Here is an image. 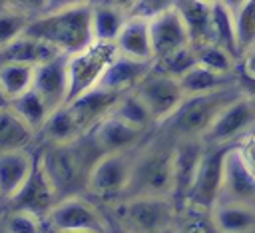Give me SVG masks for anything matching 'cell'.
Listing matches in <instances>:
<instances>
[{
  "instance_id": "6da1fadb",
  "label": "cell",
  "mask_w": 255,
  "mask_h": 233,
  "mask_svg": "<svg viewBox=\"0 0 255 233\" xmlns=\"http://www.w3.org/2000/svg\"><path fill=\"white\" fill-rule=\"evenodd\" d=\"M26 34L46 40L66 56L76 54L94 42L92 4L48 10L28 22Z\"/></svg>"
},
{
  "instance_id": "7a4b0ae2",
  "label": "cell",
  "mask_w": 255,
  "mask_h": 233,
  "mask_svg": "<svg viewBox=\"0 0 255 233\" xmlns=\"http://www.w3.org/2000/svg\"><path fill=\"white\" fill-rule=\"evenodd\" d=\"M90 151H100L90 133L72 143H44L38 149L42 165L54 183L60 197L76 193V189L86 185V177L100 155H90Z\"/></svg>"
},
{
  "instance_id": "3957f363",
  "label": "cell",
  "mask_w": 255,
  "mask_h": 233,
  "mask_svg": "<svg viewBox=\"0 0 255 233\" xmlns=\"http://www.w3.org/2000/svg\"><path fill=\"white\" fill-rule=\"evenodd\" d=\"M243 90L239 84H233L229 88L199 94V96H185L181 106L173 112L169 119L161 123V127L173 137H203V133L211 127L215 117L221 114L225 106H229L235 98H239Z\"/></svg>"
},
{
  "instance_id": "277c9868",
  "label": "cell",
  "mask_w": 255,
  "mask_h": 233,
  "mask_svg": "<svg viewBox=\"0 0 255 233\" xmlns=\"http://www.w3.org/2000/svg\"><path fill=\"white\" fill-rule=\"evenodd\" d=\"M112 223L128 233H159L177 219L179 203L171 195H129L108 205Z\"/></svg>"
},
{
  "instance_id": "5b68a950",
  "label": "cell",
  "mask_w": 255,
  "mask_h": 233,
  "mask_svg": "<svg viewBox=\"0 0 255 233\" xmlns=\"http://www.w3.org/2000/svg\"><path fill=\"white\" fill-rule=\"evenodd\" d=\"M173 189H175L173 143H145L137 147L131 183L126 197L129 195H171L173 197Z\"/></svg>"
},
{
  "instance_id": "8992f818",
  "label": "cell",
  "mask_w": 255,
  "mask_h": 233,
  "mask_svg": "<svg viewBox=\"0 0 255 233\" xmlns=\"http://www.w3.org/2000/svg\"><path fill=\"white\" fill-rule=\"evenodd\" d=\"M135 151L137 149L102 153L94 161V165L86 177V185H84L86 193L108 203V205L126 197L129 183H131Z\"/></svg>"
},
{
  "instance_id": "52a82bcc",
  "label": "cell",
  "mask_w": 255,
  "mask_h": 233,
  "mask_svg": "<svg viewBox=\"0 0 255 233\" xmlns=\"http://www.w3.org/2000/svg\"><path fill=\"white\" fill-rule=\"evenodd\" d=\"M48 233L52 231H112V219L96 201L80 193L60 197L46 215Z\"/></svg>"
},
{
  "instance_id": "ba28073f",
  "label": "cell",
  "mask_w": 255,
  "mask_h": 233,
  "mask_svg": "<svg viewBox=\"0 0 255 233\" xmlns=\"http://www.w3.org/2000/svg\"><path fill=\"white\" fill-rule=\"evenodd\" d=\"M118 48L110 42H92L84 50L68 56V102L78 98L80 94L96 88L106 74L108 66L116 58Z\"/></svg>"
},
{
  "instance_id": "9c48e42d",
  "label": "cell",
  "mask_w": 255,
  "mask_h": 233,
  "mask_svg": "<svg viewBox=\"0 0 255 233\" xmlns=\"http://www.w3.org/2000/svg\"><path fill=\"white\" fill-rule=\"evenodd\" d=\"M133 92L143 100V104L147 106L157 125L169 119L185 100L179 78H173L161 72L159 68H155V62H153V68L145 74V78L135 86Z\"/></svg>"
},
{
  "instance_id": "30bf717a",
  "label": "cell",
  "mask_w": 255,
  "mask_h": 233,
  "mask_svg": "<svg viewBox=\"0 0 255 233\" xmlns=\"http://www.w3.org/2000/svg\"><path fill=\"white\" fill-rule=\"evenodd\" d=\"M235 145V143H233ZM231 145H207L197 167L193 185L187 193L185 203H193L205 209H213V205L221 197L223 179H225V159Z\"/></svg>"
},
{
  "instance_id": "8fae6325",
  "label": "cell",
  "mask_w": 255,
  "mask_h": 233,
  "mask_svg": "<svg viewBox=\"0 0 255 233\" xmlns=\"http://www.w3.org/2000/svg\"><path fill=\"white\" fill-rule=\"evenodd\" d=\"M255 127V102L241 94L221 110L211 127L203 133L207 145H233Z\"/></svg>"
},
{
  "instance_id": "7c38bea8",
  "label": "cell",
  "mask_w": 255,
  "mask_h": 233,
  "mask_svg": "<svg viewBox=\"0 0 255 233\" xmlns=\"http://www.w3.org/2000/svg\"><path fill=\"white\" fill-rule=\"evenodd\" d=\"M60 199L54 183L50 181L42 159L36 151V159H34V167L30 171V175L26 177V181L22 183V187L8 199L2 203L4 209H24V211H32L40 217L46 219L48 211L54 207V203Z\"/></svg>"
},
{
  "instance_id": "4fadbf2b",
  "label": "cell",
  "mask_w": 255,
  "mask_h": 233,
  "mask_svg": "<svg viewBox=\"0 0 255 233\" xmlns=\"http://www.w3.org/2000/svg\"><path fill=\"white\" fill-rule=\"evenodd\" d=\"M203 151H205V141L201 137L173 139V177H175L173 197L179 205L185 203L187 199V193L193 185Z\"/></svg>"
},
{
  "instance_id": "5bb4252c",
  "label": "cell",
  "mask_w": 255,
  "mask_h": 233,
  "mask_svg": "<svg viewBox=\"0 0 255 233\" xmlns=\"http://www.w3.org/2000/svg\"><path fill=\"white\" fill-rule=\"evenodd\" d=\"M149 34H151V46H153V60H159L191 44V36L177 8H169L153 16L149 20Z\"/></svg>"
},
{
  "instance_id": "9a60e30c",
  "label": "cell",
  "mask_w": 255,
  "mask_h": 233,
  "mask_svg": "<svg viewBox=\"0 0 255 233\" xmlns=\"http://www.w3.org/2000/svg\"><path fill=\"white\" fill-rule=\"evenodd\" d=\"M90 137L94 139V143L98 145V149L102 153L131 151L141 145V141L145 137V129H139V127L124 121L122 117L110 114L90 131Z\"/></svg>"
},
{
  "instance_id": "2e32d148",
  "label": "cell",
  "mask_w": 255,
  "mask_h": 233,
  "mask_svg": "<svg viewBox=\"0 0 255 233\" xmlns=\"http://www.w3.org/2000/svg\"><path fill=\"white\" fill-rule=\"evenodd\" d=\"M32 88L44 98V102L50 106V110H56V108L68 104V92H70L68 56L60 54L54 60L36 66Z\"/></svg>"
},
{
  "instance_id": "e0dca14e",
  "label": "cell",
  "mask_w": 255,
  "mask_h": 233,
  "mask_svg": "<svg viewBox=\"0 0 255 233\" xmlns=\"http://www.w3.org/2000/svg\"><path fill=\"white\" fill-rule=\"evenodd\" d=\"M219 201H237L255 207V173L237 145H231L225 159V179Z\"/></svg>"
},
{
  "instance_id": "ac0fdd59",
  "label": "cell",
  "mask_w": 255,
  "mask_h": 233,
  "mask_svg": "<svg viewBox=\"0 0 255 233\" xmlns=\"http://www.w3.org/2000/svg\"><path fill=\"white\" fill-rule=\"evenodd\" d=\"M120 96L122 94H118V92H112V90L102 88V86H96V88L80 94L78 98L70 100L68 106L74 112L82 131L90 133L106 116H110L114 112Z\"/></svg>"
},
{
  "instance_id": "d6986e66",
  "label": "cell",
  "mask_w": 255,
  "mask_h": 233,
  "mask_svg": "<svg viewBox=\"0 0 255 233\" xmlns=\"http://www.w3.org/2000/svg\"><path fill=\"white\" fill-rule=\"evenodd\" d=\"M153 62L155 60H137V58H129L118 52L98 86L108 88L118 94L131 92L145 78V74L153 68Z\"/></svg>"
},
{
  "instance_id": "ffe728a7",
  "label": "cell",
  "mask_w": 255,
  "mask_h": 233,
  "mask_svg": "<svg viewBox=\"0 0 255 233\" xmlns=\"http://www.w3.org/2000/svg\"><path fill=\"white\" fill-rule=\"evenodd\" d=\"M36 151L30 149H12L0 151V201H8L26 181L34 167Z\"/></svg>"
},
{
  "instance_id": "44dd1931",
  "label": "cell",
  "mask_w": 255,
  "mask_h": 233,
  "mask_svg": "<svg viewBox=\"0 0 255 233\" xmlns=\"http://www.w3.org/2000/svg\"><path fill=\"white\" fill-rule=\"evenodd\" d=\"M114 44H116L118 52L124 56L137 58V60H153L149 20L139 18V16H128V20Z\"/></svg>"
},
{
  "instance_id": "7402d4cb",
  "label": "cell",
  "mask_w": 255,
  "mask_h": 233,
  "mask_svg": "<svg viewBox=\"0 0 255 233\" xmlns=\"http://www.w3.org/2000/svg\"><path fill=\"white\" fill-rule=\"evenodd\" d=\"M62 52L58 48H54L52 44H48L46 40H40V38L30 36V34L24 32L22 36H18L14 42H10L8 46H4L0 50V60L22 62V64H30V66H40L44 62L54 60Z\"/></svg>"
},
{
  "instance_id": "603a6c76",
  "label": "cell",
  "mask_w": 255,
  "mask_h": 233,
  "mask_svg": "<svg viewBox=\"0 0 255 233\" xmlns=\"http://www.w3.org/2000/svg\"><path fill=\"white\" fill-rule=\"evenodd\" d=\"M175 8L187 26L191 44L213 42V4L201 0H177Z\"/></svg>"
},
{
  "instance_id": "cb8c5ba5",
  "label": "cell",
  "mask_w": 255,
  "mask_h": 233,
  "mask_svg": "<svg viewBox=\"0 0 255 233\" xmlns=\"http://www.w3.org/2000/svg\"><path fill=\"white\" fill-rule=\"evenodd\" d=\"M219 233H251L255 231V207L237 201H217L211 209Z\"/></svg>"
},
{
  "instance_id": "d4e9b609",
  "label": "cell",
  "mask_w": 255,
  "mask_h": 233,
  "mask_svg": "<svg viewBox=\"0 0 255 233\" xmlns=\"http://www.w3.org/2000/svg\"><path fill=\"white\" fill-rule=\"evenodd\" d=\"M38 135L44 139V143H72V141H78L80 137H84L86 133L82 131L70 106L64 104L50 112V116Z\"/></svg>"
},
{
  "instance_id": "484cf974",
  "label": "cell",
  "mask_w": 255,
  "mask_h": 233,
  "mask_svg": "<svg viewBox=\"0 0 255 233\" xmlns=\"http://www.w3.org/2000/svg\"><path fill=\"white\" fill-rule=\"evenodd\" d=\"M129 12L104 2V0H96L92 4V32H94V40L96 42H110L114 44L118 34L122 32L126 20H128Z\"/></svg>"
},
{
  "instance_id": "4316f807",
  "label": "cell",
  "mask_w": 255,
  "mask_h": 233,
  "mask_svg": "<svg viewBox=\"0 0 255 233\" xmlns=\"http://www.w3.org/2000/svg\"><path fill=\"white\" fill-rule=\"evenodd\" d=\"M38 133L10 108L0 110V151L30 149Z\"/></svg>"
},
{
  "instance_id": "83f0119b",
  "label": "cell",
  "mask_w": 255,
  "mask_h": 233,
  "mask_svg": "<svg viewBox=\"0 0 255 233\" xmlns=\"http://www.w3.org/2000/svg\"><path fill=\"white\" fill-rule=\"evenodd\" d=\"M179 84H181L185 96H199V94L217 92V90L237 84V74H219L215 70H209V68L197 64L187 74H183L179 78Z\"/></svg>"
},
{
  "instance_id": "f1b7e54d",
  "label": "cell",
  "mask_w": 255,
  "mask_h": 233,
  "mask_svg": "<svg viewBox=\"0 0 255 233\" xmlns=\"http://www.w3.org/2000/svg\"><path fill=\"white\" fill-rule=\"evenodd\" d=\"M10 108H12L36 133H40L42 125L46 123V119H48V116H50V112H52L50 106L44 102V98H42L34 88H30L28 92H24V94L12 98V100H10Z\"/></svg>"
},
{
  "instance_id": "f546056e",
  "label": "cell",
  "mask_w": 255,
  "mask_h": 233,
  "mask_svg": "<svg viewBox=\"0 0 255 233\" xmlns=\"http://www.w3.org/2000/svg\"><path fill=\"white\" fill-rule=\"evenodd\" d=\"M34 70L36 66L30 64L0 60V88L10 100L28 92L34 84Z\"/></svg>"
},
{
  "instance_id": "4dcf8cb0",
  "label": "cell",
  "mask_w": 255,
  "mask_h": 233,
  "mask_svg": "<svg viewBox=\"0 0 255 233\" xmlns=\"http://www.w3.org/2000/svg\"><path fill=\"white\" fill-rule=\"evenodd\" d=\"M213 42L223 46L227 52H231L241 62V50L237 42V30H235V16L229 6L223 2L213 4Z\"/></svg>"
},
{
  "instance_id": "1f68e13d",
  "label": "cell",
  "mask_w": 255,
  "mask_h": 233,
  "mask_svg": "<svg viewBox=\"0 0 255 233\" xmlns=\"http://www.w3.org/2000/svg\"><path fill=\"white\" fill-rule=\"evenodd\" d=\"M112 114L118 116V117H122L128 123L139 127V129H145V131L151 125H157L155 119H153V116L149 114L147 106L143 104V100L133 90L120 96V100H118V104H116V108H114Z\"/></svg>"
},
{
  "instance_id": "d6a6232c",
  "label": "cell",
  "mask_w": 255,
  "mask_h": 233,
  "mask_svg": "<svg viewBox=\"0 0 255 233\" xmlns=\"http://www.w3.org/2000/svg\"><path fill=\"white\" fill-rule=\"evenodd\" d=\"M175 225L179 233H219L211 215V209L193 205V203H181L177 209Z\"/></svg>"
},
{
  "instance_id": "836d02e7",
  "label": "cell",
  "mask_w": 255,
  "mask_h": 233,
  "mask_svg": "<svg viewBox=\"0 0 255 233\" xmlns=\"http://www.w3.org/2000/svg\"><path fill=\"white\" fill-rule=\"evenodd\" d=\"M195 54H197V62L209 70H215L219 74H237L239 68V60L227 52L223 46L215 44V42H203V44H193Z\"/></svg>"
},
{
  "instance_id": "e575fe53",
  "label": "cell",
  "mask_w": 255,
  "mask_h": 233,
  "mask_svg": "<svg viewBox=\"0 0 255 233\" xmlns=\"http://www.w3.org/2000/svg\"><path fill=\"white\" fill-rule=\"evenodd\" d=\"M237 42L241 50V60L247 52L255 48V0H245L239 8L233 10Z\"/></svg>"
},
{
  "instance_id": "d590c367",
  "label": "cell",
  "mask_w": 255,
  "mask_h": 233,
  "mask_svg": "<svg viewBox=\"0 0 255 233\" xmlns=\"http://www.w3.org/2000/svg\"><path fill=\"white\" fill-rule=\"evenodd\" d=\"M2 221L10 229V233H46V219L24 209H4L2 207Z\"/></svg>"
},
{
  "instance_id": "8d00e7d4",
  "label": "cell",
  "mask_w": 255,
  "mask_h": 233,
  "mask_svg": "<svg viewBox=\"0 0 255 233\" xmlns=\"http://www.w3.org/2000/svg\"><path fill=\"white\" fill-rule=\"evenodd\" d=\"M197 54H195V48L193 44L189 46H183L159 60H155V68H159L161 72L173 76V78H181L183 74H187L193 66H197Z\"/></svg>"
},
{
  "instance_id": "74e56055",
  "label": "cell",
  "mask_w": 255,
  "mask_h": 233,
  "mask_svg": "<svg viewBox=\"0 0 255 233\" xmlns=\"http://www.w3.org/2000/svg\"><path fill=\"white\" fill-rule=\"evenodd\" d=\"M32 18L8 10V8H0V50L4 46H8L10 42H14L18 36H22L28 28V22Z\"/></svg>"
},
{
  "instance_id": "f35d334b",
  "label": "cell",
  "mask_w": 255,
  "mask_h": 233,
  "mask_svg": "<svg viewBox=\"0 0 255 233\" xmlns=\"http://www.w3.org/2000/svg\"><path fill=\"white\" fill-rule=\"evenodd\" d=\"M177 0H137L131 10H129V16H139V18H145V20H151L153 16L169 10V8H175Z\"/></svg>"
},
{
  "instance_id": "ab89813d",
  "label": "cell",
  "mask_w": 255,
  "mask_h": 233,
  "mask_svg": "<svg viewBox=\"0 0 255 233\" xmlns=\"http://www.w3.org/2000/svg\"><path fill=\"white\" fill-rule=\"evenodd\" d=\"M2 8L20 12L28 18H36L44 12H48V4L50 0H0Z\"/></svg>"
},
{
  "instance_id": "60d3db41",
  "label": "cell",
  "mask_w": 255,
  "mask_h": 233,
  "mask_svg": "<svg viewBox=\"0 0 255 233\" xmlns=\"http://www.w3.org/2000/svg\"><path fill=\"white\" fill-rule=\"evenodd\" d=\"M243 155V159L247 161V165L251 167V171L255 173V131H249L241 141L235 143Z\"/></svg>"
},
{
  "instance_id": "b9f144b4",
  "label": "cell",
  "mask_w": 255,
  "mask_h": 233,
  "mask_svg": "<svg viewBox=\"0 0 255 233\" xmlns=\"http://www.w3.org/2000/svg\"><path fill=\"white\" fill-rule=\"evenodd\" d=\"M239 70H243V72L255 76V48L243 56V60L239 62Z\"/></svg>"
},
{
  "instance_id": "7bdbcfd3",
  "label": "cell",
  "mask_w": 255,
  "mask_h": 233,
  "mask_svg": "<svg viewBox=\"0 0 255 233\" xmlns=\"http://www.w3.org/2000/svg\"><path fill=\"white\" fill-rule=\"evenodd\" d=\"M96 0H50L48 10H58V8H66V6H76V4H94Z\"/></svg>"
},
{
  "instance_id": "ee69618b",
  "label": "cell",
  "mask_w": 255,
  "mask_h": 233,
  "mask_svg": "<svg viewBox=\"0 0 255 233\" xmlns=\"http://www.w3.org/2000/svg\"><path fill=\"white\" fill-rule=\"evenodd\" d=\"M104 2H110V4H116V6H120V8H124V10H131V6L137 2V0H104Z\"/></svg>"
},
{
  "instance_id": "f6af8a7d",
  "label": "cell",
  "mask_w": 255,
  "mask_h": 233,
  "mask_svg": "<svg viewBox=\"0 0 255 233\" xmlns=\"http://www.w3.org/2000/svg\"><path fill=\"white\" fill-rule=\"evenodd\" d=\"M221 2H223L225 6H229L231 10H235V8H239V6H241L245 0H221Z\"/></svg>"
},
{
  "instance_id": "bcb514c9",
  "label": "cell",
  "mask_w": 255,
  "mask_h": 233,
  "mask_svg": "<svg viewBox=\"0 0 255 233\" xmlns=\"http://www.w3.org/2000/svg\"><path fill=\"white\" fill-rule=\"evenodd\" d=\"M6 106H10V98H8V96L4 94V90L0 88V110L6 108Z\"/></svg>"
},
{
  "instance_id": "7dc6e473",
  "label": "cell",
  "mask_w": 255,
  "mask_h": 233,
  "mask_svg": "<svg viewBox=\"0 0 255 233\" xmlns=\"http://www.w3.org/2000/svg\"><path fill=\"white\" fill-rule=\"evenodd\" d=\"M159 233H179V229H177V225L173 223V225H169V227H165L163 231H159Z\"/></svg>"
},
{
  "instance_id": "c3c4849f",
  "label": "cell",
  "mask_w": 255,
  "mask_h": 233,
  "mask_svg": "<svg viewBox=\"0 0 255 233\" xmlns=\"http://www.w3.org/2000/svg\"><path fill=\"white\" fill-rule=\"evenodd\" d=\"M0 233H10V229L4 225V221H2V213H0Z\"/></svg>"
},
{
  "instance_id": "681fc988",
  "label": "cell",
  "mask_w": 255,
  "mask_h": 233,
  "mask_svg": "<svg viewBox=\"0 0 255 233\" xmlns=\"http://www.w3.org/2000/svg\"><path fill=\"white\" fill-rule=\"evenodd\" d=\"M52 233H100V231H52Z\"/></svg>"
},
{
  "instance_id": "f907efd6",
  "label": "cell",
  "mask_w": 255,
  "mask_h": 233,
  "mask_svg": "<svg viewBox=\"0 0 255 233\" xmlns=\"http://www.w3.org/2000/svg\"><path fill=\"white\" fill-rule=\"evenodd\" d=\"M112 225H114V231H110V233H128V231H124L122 227H118L116 223H112Z\"/></svg>"
},
{
  "instance_id": "816d5d0a",
  "label": "cell",
  "mask_w": 255,
  "mask_h": 233,
  "mask_svg": "<svg viewBox=\"0 0 255 233\" xmlns=\"http://www.w3.org/2000/svg\"><path fill=\"white\" fill-rule=\"evenodd\" d=\"M201 2H207V4H217V2H221V0H201Z\"/></svg>"
},
{
  "instance_id": "f5cc1de1",
  "label": "cell",
  "mask_w": 255,
  "mask_h": 233,
  "mask_svg": "<svg viewBox=\"0 0 255 233\" xmlns=\"http://www.w3.org/2000/svg\"><path fill=\"white\" fill-rule=\"evenodd\" d=\"M0 213H2V203H0Z\"/></svg>"
},
{
  "instance_id": "db71d44e",
  "label": "cell",
  "mask_w": 255,
  "mask_h": 233,
  "mask_svg": "<svg viewBox=\"0 0 255 233\" xmlns=\"http://www.w3.org/2000/svg\"><path fill=\"white\" fill-rule=\"evenodd\" d=\"M251 233H255V231H251Z\"/></svg>"
},
{
  "instance_id": "11a10c76",
  "label": "cell",
  "mask_w": 255,
  "mask_h": 233,
  "mask_svg": "<svg viewBox=\"0 0 255 233\" xmlns=\"http://www.w3.org/2000/svg\"><path fill=\"white\" fill-rule=\"evenodd\" d=\"M0 203H2V201H0Z\"/></svg>"
}]
</instances>
